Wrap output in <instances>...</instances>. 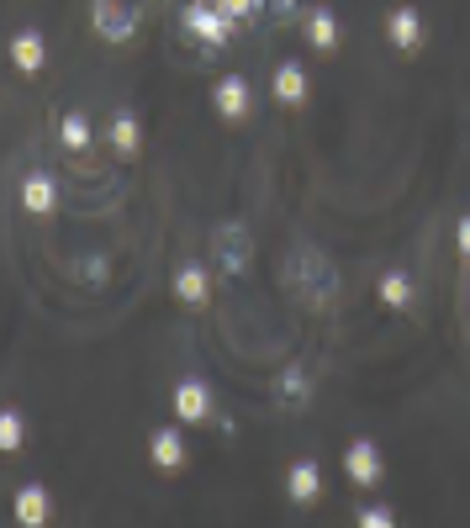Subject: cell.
<instances>
[{"instance_id": "cell-1", "label": "cell", "mask_w": 470, "mask_h": 528, "mask_svg": "<svg viewBox=\"0 0 470 528\" xmlns=\"http://www.w3.org/2000/svg\"><path fill=\"white\" fill-rule=\"evenodd\" d=\"M344 476H349L354 486H375V481L386 476L381 449H375L370 439H354V444H349V455H344Z\"/></svg>"}, {"instance_id": "cell-2", "label": "cell", "mask_w": 470, "mask_h": 528, "mask_svg": "<svg viewBox=\"0 0 470 528\" xmlns=\"http://www.w3.org/2000/svg\"><path fill=\"white\" fill-rule=\"evenodd\" d=\"M185 27H191L196 37H206L212 48H228V37H233V22L222 11H212L206 0H196V6H185Z\"/></svg>"}, {"instance_id": "cell-3", "label": "cell", "mask_w": 470, "mask_h": 528, "mask_svg": "<svg viewBox=\"0 0 470 528\" xmlns=\"http://www.w3.org/2000/svg\"><path fill=\"white\" fill-rule=\"evenodd\" d=\"M11 507H16V523L22 528H43L48 518H53V497H48V486H22V492L11 497Z\"/></svg>"}, {"instance_id": "cell-4", "label": "cell", "mask_w": 470, "mask_h": 528, "mask_svg": "<svg viewBox=\"0 0 470 528\" xmlns=\"http://www.w3.org/2000/svg\"><path fill=\"white\" fill-rule=\"evenodd\" d=\"M286 497H291L296 507H312L317 497H323V470H317L312 460H296V465L286 470Z\"/></svg>"}, {"instance_id": "cell-5", "label": "cell", "mask_w": 470, "mask_h": 528, "mask_svg": "<svg viewBox=\"0 0 470 528\" xmlns=\"http://www.w3.org/2000/svg\"><path fill=\"white\" fill-rule=\"evenodd\" d=\"M386 32H391V48H397V53H418V48H423V16L412 11V6H397V11H391Z\"/></svg>"}, {"instance_id": "cell-6", "label": "cell", "mask_w": 470, "mask_h": 528, "mask_svg": "<svg viewBox=\"0 0 470 528\" xmlns=\"http://www.w3.org/2000/svg\"><path fill=\"white\" fill-rule=\"evenodd\" d=\"M212 101H217V111H222V117H228V122H243V117H249V106H254L249 85H243L238 74H228V80H217Z\"/></svg>"}, {"instance_id": "cell-7", "label": "cell", "mask_w": 470, "mask_h": 528, "mask_svg": "<svg viewBox=\"0 0 470 528\" xmlns=\"http://www.w3.org/2000/svg\"><path fill=\"white\" fill-rule=\"evenodd\" d=\"M148 455H154V465L164 470V476H180L185 470V439L175 428H159L154 439H148Z\"/></svg>"}, {"instance_id": "cell-8", "label": "cell", "mask_w": 470, "mask_h": 528, "mask_svg": "<svg viewBox=\"0 0 470 528\" xmlns=\"http://www.w3.org/2000/svg\"><path fill=\"white\" fill-rule=\"evenodd\" d=\"M175 418L180 423H206L212 418V396H206L201 381H180L175 386Z\"/></svg>"}, {"instance_id": "cell-9", "label": "cell", "mask_w": 470, "mask_h": 528, "mask_svg": "<svg viewBox=\"0 0 470 528\" xmlns=\"http://www.w3.org/2000/svg\"><path fill=\"white\" fill-rule=\"evenodd\" d=\"M22 206L32 217H53V206H59V185H53L48 175H27L22 180Z\"/></svg>"}, {"instance_id": "cell-10", "label": "cell", "mask_w": 470, "mask_h": 528, "mask_svg": "<svg viewBox=\"0 0 470 528\" xmlns=\"http://www.w3.org/2000/svg\"><path fill=\"white\" fill-rule=\"evenodd\" d=\"M270 90H275L280 106H302V101H307V69H302V64H280Z\"/></svg>"}, {"instance_id": "cell-11", "label": "cell", "mask_w": 470, "mask_h": 528, "mask_svg": "<svg viewBox=\"0 0 470 528\" xmlns=\"http://www.w3.org/2000/svg\"><path fill=\"white\" fill-rule=\"evenodd\" d=\"M43 59H48V48H43V37H37V32H16L11 37V64L22 69V74H37V69H43Z\"/></svg>"}, {"instance_id": "cell-12", "label": "cell", "mask_w": 470, "mask_h": 528, "mask_svg": "<svg viewBox=\"0 0 470 528\" xmlns=\"http://www.w3.org/2000/svg\"><path fill=\"white\" fill-rule=\"evenodd\" d=\"M307 43H312L317 53H333V48H338V16H333L328 6H317V11L307 16Z\"/></svg>"}, {"instance_id": "cell-13", "label": "cell", "mask_w": 470, "mask_h": 528, "mask_svg": "<svg viewBox=\"0 0 470 528\" xmlns=\"http://www.w3.org/2000/svg\"><path fill=\"white\" fill-rule=\"evenodd\" d=\"M206 291H212V280H206V270H201V264H185V270L175 275V296L185 301V307H201V301H206Z\"/></svg>"}, {"instance_id": "cell-14", "label": "cell", "mask_w": 470, "mask_h": 528, "mask_svg": "<svg viewBox=\"0 0 470 528\" xmlns=\"http://www.w3.org/2000/svg\"><path fill=\"white\" fill-rule=\"evenodd\" d=\"M27 444V423H22V412H0V455H16V449Z\"/></svg>"}, {"instance_id": "cell-15", "label": "cell", "mask_w": 470, "mask_h": 528, "mask_svg": "<svg viewBox=\"0 0 470 528\" xmlns=\"http://www.w3.org/2000/svg\"><path fill=\"white\" fill-rule=\"evenodd\" d=\"M138 143H143V132H138L133 117H117V122H111V148H117V154H138Z\"/></svg>"}, {"instance_id": "cell-16", "label": "cell", "mask_w": 470, "mask_h": 528, "mask_svg": "<svg viewBox=\"0 0 470 528\" xmlns=\"http://www.w3.org/2000/svg\"><path fill=\"white\" fill-rule=\"evenodd\" d=\"M381 301H386V307H407V301H412V280H407L402 270H391V275L381 280Z\"/></svg>"}, {"instance_id": "cell-17", "label": "cell", "mask_w": 470, "mask_h": 528, "mask_svg": "<svg viewBox=\"0 0 470 528\" xmlns=\"http://www.w3.org/2000/svg\"><path fill=\"white\" fill-rule=\"evenodd\" d=\"M59 138H64L69 154H80V148L90 143V122H85V117H64V132H59Z\"/></svg>"}, {"instance_id": "cell-18", "label": "cell", "mask_w": 470, "mask_h": 528, "mask_svg": "<svg viewBox=\"0 0 470 528\" xmlns=\"http://www.w3.org/2000/svg\"><path fill=\"white\" fill-rule=\"evenodd\" d=\"M354 528H397V513H391V507H360Z\"/></svg>"}, {"instance_id": "cell-19", "label": "cell", "mask_w": 470, "mask_h": 528, "mask_svg": "<svg viewBox=\"0 0 470 528\" xmlns=\"http://www.w3.org/2000/svg\"><path fill=\"white\" fill-rule=\"evenodd\" d=\"M217 11L228 22H249V16H259V0H217Z\"/></svg>"}, {"instance_id": "cell-20", "label": "cell", "mask_w": 470, "mask_h": 528, "mask_svg": "<svg viewBox=\"0 0 470 528\" xmlns=\"http://www.w3.org/2000/svg\"><path fill=\"white\" fill-rule=\"evenodd\" d=\"M460 254H470V217L460 222Z\"/></svg>"}]
</instances>
